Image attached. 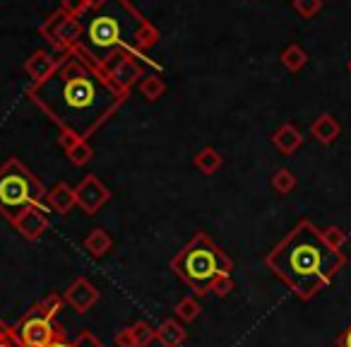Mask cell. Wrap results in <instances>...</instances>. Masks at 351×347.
<instances>
[{
    "label": "cell",
    "instance_id": "f546056e",
    "mask_svg": "<svg viewBox=\"0 0 351 347\" xmlns=\"http://www.w3.org/2000/svg\"><path fill=\"white\" fill-rule=\"evenodd\" d=\"M46 347H75V345L68 340V335H65L63 328H58V333H56V335L51 337V342H49Z\"/></svg>",
    "mask_w": 351,
    "mask_h": 347
},
{
    "label": "cell",
    "instance_id": "8992f818",
    "mask_svg": "<svg viewBox=\"0 0 351 347\" xmlns=\"http://www.w3.org/2000/svg\"><path fill=\"white\" fill-rule=\"evenodd\" d=\"M63 306H65L63 294H56V292H51L44 302L34 304L15 326V335L20 340V345L22 347L49 345L51 337L58 333V326H53V321L63 311Z\"/></svg>",
    "mask_w": 351,
    "mask_h": 347
},
{
    "label": "cell",
    "instance_id": "ffe728a7",
    "mask_svg": "<svg viewBox=\"0 0 351 347\" xmlns=\"http://www.w3.org/2000/svg\"><path fill=\"white\" fill-rule=\"evenodd\" d=\"M140 92H142V97H145V99H149V102H156V99H159L161 94L166 92V82L161 80L159 73H149V75H145V78H142Z\"/></svg>",
    "mask_w": 351,
    "mask_h": 347
},
{
    "label": "cell",
    "instance_id": "277c9868",
    "mask_svg": "<svg viewBox=\"0 0 351 347\" xmlns=\"http://www.w3.org/2000/svg\"><path fill=\"white\" fill-rule=\"evenodd\" d=\"M173 270L195 294H210L221 278H229L234 260L215 244L207 234L197 232L171 260Z\"/></svg>",
    "mask_w": 351,
    "mask_h": 347
},
{
    "label": "cell",
    "instance_id": "d4e9b609",
    "mask_svg": "<svg viewBox=\"0 0 351 347\" xmlns=\"http://www.w3.org/2000/svg\"><path fill=\"white\" fill-rule=\"evenodd\" d=\"M291 5L296 10V15H301L303 20H311L322 10V0H293Z\"/></svg>",
    "mask_w": 351,
    "mask_h": 347
},
{
    "label": "cell",
    "instance_id": "4316f807",
    "mask_svg": "<svg viewBox=\"0 0 351 347\" xmlns=\"http://www.w3.org/2000/svg\"><path fill=\"white\" fill-rule=\"evenodd\" d=\"M0 347H22L15 335V328H10L5 321H0Z\"/></svg>",
    "mask_w": 351,
    "mask_h": 347
},
{
    "label": "cell",
    "instance_id": "30bf717a",
    "mask_svg": "<svg viewBox=\"0 0 351 347\" xmlns=\"http://www.w3.org/2000/svg\"><path fill=\"white\" fill-rule=\"evenodd\" d=\"M63 299H65V304H70L77 313H87L89 309L99 302V289L94 287L87 278H77L65 289Z\"/></svg>",
    "mask_w": 351,
    "mask_h": 347
},
{
    "label": "cell",
    "instance_id": "9a60e30c",
    "mask_svg": "<svg viewBox=\"0 0 351 347\" xmlns=\"http://www.w3.org/2000/svg\"><path fill=\"white\" fill-rule=\"evenodd\" d=\"M272 142L282 155H293V152L303 145V135L293 123H284V126H279L277 131H274Z\"/></svg>",
    "mask_w": 351,
    "mask_h": 347
},
{
    "label": "cell",
    "instance_id": "9c48e42d",
    "mask_svg": "<svg viewBox=\"0 0 351 347\" xmlns=\"http://www.w3.org/2000/svg\"><path fill=\"white\" fill-rule=\"evenodd\" d=\"M108 198H111L108 188L104 186L97 177H92V174L84 177L82 181L77 183V188H75V201H77V205L82 208L84 215H94V212H99V208H101Z\"/></svg>",
    "mask_w": 351,
    "mask_h": 347
},
{
    "label": "cell",
    "instance_id": "83f0119b",
    "mask_svg": "<svg viewBox=\"0 0 351 347\" xmlns=\"http://www.w3.org/2000/svg\"><path fill=\"white\" fill-rule=\"evenodd\" d=\"M75 347H106L101 340H99L94 333H89V331H84V333H80L77 337H75V342H73Z\"/></svg>",
    "mask_w": 351,
    "mask_h": 347
},
{
    "label": "cell",
    "instance_id": "2e32d148",
    "mask_svg": "<svg viewBox=\"0 0 351 347\" xmlns=\"http://www.w3.org/2000/svg\"><path fill=\"white\" fill-rule=\"evenodd\" d=\"M156 340L161 342V347H181L183 340H186V328L173 318H166L156 328Z\"/></svg>",
    "mask_w": 351,
    "mask_h": 347
},
{
    "label": "cell",
    "instance_id": "44dd1931",
    "mask_svg": "<svg viewBox=\"0 0 351 347\" xmlns=\"http://www.w3.org/2000/svg\"><path fill=\"white\" fill-rule=\"evenodd\" d=\"M296 186H298V179H296V174H293L291 169L282 166V169L274 171V177H272V188L279 193V196H289V193H291Z\"/></svg>",
    "mask_w": 351,
    "mask_h": 347
},
{
    "label": "cell",
    "instance_id": "cb8c5ba5",
    "mask_svg": "<svg viewBox=\"0 0 351 347\" xmlns=\"http://www.w3.org/2000/svg\"><path fill=\"white\" fill-rule=\"evenodd\" d=\"M94 157V150L89 147V142L87 140H80L77 145L73 147V150L68 152V159L73 161L75 166H84L89 159Z\"/></svg>",
    "mask_w": 351,
    "mask_h": 347
},
{
    "label": "cell",
    "instance_id": "6da1fadb",
    "mask_svg": "<svg viewBox=\"0 0 351 347\" xmlns=\"http://www.w3.org/2000/svg\"><path fill=\"white\" fill-rule=\"evenodd\" d=\"M27 94L60 131L80 140H89L128 99L80 49L58 54L53 73L32 82Z\"/></svg>",
    "mask_w": 351,
    "mask_h": 347
},
{
    "label": "cell",
    "instance_id": "603a6c76",
    "mask_svg": "<svg viewBox=\"0 0 351 347\" xmlns=\"http://www.w3.org/2000/svg\"><path fill=\"white\" fill-rule=\"evenodd\" d=\"M176 316L181 318L183 323H191L200 316V304L195 302L193 297H183L181 302L176 304Z\"/></svg>",
    "mask_w": 351,
    "mask_h": 347
},
{
    "label": "cell",
    "instance_id": "8fae6325",
    "mask_svg": "<svg viewBox=\"0 0 351 347\" xmlns=\"http://www.w3.org/2000/svg\"><path fill=\"white\" fill-rule=\"evenodd\" d=\"M49 208H29L27 212H22L20 220L15 222V230L20 232L25 239L36 241L46 230H49L51 220H49Z\"/></svg>",
    "mask_w": 351,
    "mask_h": 347
},
{
    "label": "cell",
    "instance_id": "ba28073f",
    "mask_svg": "<svg viewBox=\"0 0 351 347\" xmlns=\"http://www.w3.org/2000/svg\"><path fill=\"white\" fill-rule=\"evenodd\" d=\"M106 75L111 78V82L118 89H123L125 94H130V89L137 82H142L140 78H145V68H142V60H137L135 56H123V58L113 60L106 68Z\"/></svg>",
    "mask_w": 351,
    "mask_h": 347
},
{
    "label": "cell",
    "instance_id": "5bb4252c",
    "mask_svg": "<svg viewBox=\"0 0 351 347\" xmlns=\"http://www.w3.org/2000/svg\"><path fill=\"white\" fill-rule=\"evenodd\" d=\"M311 135L313 140H317L320 145H332L337 137L341 135V123L337 121L332 113H322L311 123Z\"/></svg>",
    "mask_w": 351,
    "mask_h": 347
},
{
    "label": "cell",
    "instance_id": "e0dca14e",
    "mask_svg": "<svg viewBox=\"0 0 351 347\" xmlns=\"http://www.w3.org/2000/svg\"><path fill=\"white\" fill-rule=\"evenodd\" d=\"M111 246H113V239L108 236L106 230H92L87 234V239H84V249H87V254L94 256V258L106 256L108 251H111Z\"/></svg>",
    "mask_w": 351,
    "mask_h": 347
},
{
    "label": "cell",
    "instance_id": "484cf974",
    "mask_svg": "<svg viewBox=\"0 0 351 347\" xmlns=\"http://www.w3.org/2000/svg\"><path fill=\"white\" fill-rule=\"evenodd\" d=\"M322 236H325V241L332 246V249H337V251L344 249V244H346V232L341 230V227L330 225L327 230H322Z\"/></svg>",
    "mask_w": 351,
    "mask_h": 347
},
{
    "label": "cell",
    "instance_id": "836d02e7",
    "mask_svg": "<svg viewBox=\"0 0 351 347\" xmlns=\"http://www.w3.org/2000/svg\"><path fill=\"white\" fill-rule=\"evenodd\" d=\"M346 70H349V73H351V58H349V63H346Z\"/></svg>",
    "mask_w": 351,
    "mask_h": 347
},
{
    "label": "cell",
    "instance_id": "5b68a950",
    "mask_svg": "<svg viewBox=\"0 0 351 347\" xmlns=\"http://www.w3.org/2000/svg\"><path fill=\"white\" fill-rule=\"evenodd\" d=\"M29 208H46V188L17 157H10L0 166V217L15 225Z\"/></svg>",
    "mask_w": 351,
    "mask_h": 347
},
{
    "label": "cell",
    "instance_id": "d6986e66",
    "mask_svg": "<svg viewBox=\"0 0 351 347\" xmlns=\"http://www.w3.org/2000/svg\"><path fill=\"white\" fill-rule=\"evenodd\" d=\"M282 65L287 70H291V73H298V70H303L308 65V54H306V49L303 46H298V44H289L287 49L282 51Z\"/></svg>",
    "mask_w": 351,
    "mask_h": 347
},
{
    "label": "cell",
    "instance_id": "7a4b0ae2",
    "mask_svg": "<svg viewBox=\"0 0 351 347\" xmlns=\"http://www.w3.org/2000/svg\"><path fill=\"white\" fill-rule=\"evenodd\" d=\"M77 17L82 22L77 49L104 73L123 56H135L156 73L161 70L159 63L147 58V51L159 41V30L130 0H87V8Z\"/></svg>",
    "mask_w": 351,
    "mask_h": 347
},
{
    "label": "cell",
    "instance_id": "1f68e13d",
    "mask_svg": "<svg viewBox=\"0 0 351 347\" xmlns=\"http://www.w3.org/2000/svg\"><path fill=\"white\" fill-rule=\"evenodd\" d=\"M335 345L337 347H351V323L335 337Z\"/></svg>",
    "mask_w": 351,
    "mask_h": 347
},
{
    "label": "cell",
    "instance_id": "4dcf8cb0",
    "mask_svg": "<svg viewBox=\"0 0 351 347\" xmlns=\"http://www.w3.org/2000/svg\"><path fill=\"white\" fill-rule=\"evenodd\" d=\"M58 142H60V147H63L65 152H70V150H73V147L80 142V137H75V135H70V133H63V131H60Z\"/></svg>",
    "mask_w": 351,
    "mask_h": 347
},
{
    "label": "cell",
    "instance_id": "d6a6232c",
    "mask_svg": "<svg viewBox=\"0 0 351 347\" xmlns=\"http://www.w3.org/2000/svg\"><path fill=\"white\" fill-rule=\"evenodd\" d=\"M116 345L118 347H135V342H132V335H130V328H125V331H121L116 335Z\"/></svg>",
    "mask_w": 351,
    "mask_h": 347
},
{
    "label": "cell",
    "instance_id": "52a82bcc",
    "mask_svg": "<svg viewBox=\"0 0 351 347\" xmlns=\"http://www.w3.org/2000/svg\"><path fill=\"white\" fill-rule=\"evenodd\" d=\"M41 36L53 49H58V54H65L70 49H77L82 41V22L80 17L70 15L65 8H60L41 25Z\"/></svg>",
    "mask_w": 351,
    "mask_h": 347
},
{
    "label": "cell",
    "instance_id": "f1b7e54d",
    "mask_svg": "<svg viewBox=\"0 0 351 347\" xmlns=\"http://www.w3.org/2000/svg\"><path fill=\"white\" fill-rule=\"evenodd\" d=\"M63 8L70 12V15L77 17L80 12H82L84 8H87V0H63Z\"/></svg>",
    "mask_w": 351,
    "mask_h": 347
},
{
    "label": "cell",
    "instance_id": "3957f363",
    "mask_svg": "<svg viewBox=\"0 0 351 347\" xmlns=\"http://www.w3.org/2000/svg\"><path fill=\"white\" fill-rule=\"evenodd\" d=\"M265 265L272 270L298 299L308 302L327 289L346 265L344 251L332 249L311 220H301L267 256Z\"/></svg>",
    "mask_w": 351,
    "mask_h": 347
},
{
    "label": "cell",
    "instance_id": "7c38bea8",
    "mask_svg": "<svg viewBox=\"0 0 351 347\" xmlns=\"http://www.w3.org/2000/svg\"><path fill=\"white\" fill-rule=\"evenodd\" d=\"M77 205L75 201V188H70L65 181H58L51 191H46V208L58 215H68L73 208Z\"/></svg>",
    "mask_w": 351,
    "mask_h": 347
},
{
    "label": "cell",
    "instance_id": "4fadbf2b",
    "mask_svg": "<svg viewBox=\"0 0 351 347\" xmlns=\"http://www.w3.org/2000/svg\"><path fill=\"white\" fill-rule=\"evenodd\" d=\"M56 65H58V56H51L49 51H36V54H32L27 58L25 73L32 78V82H41V80L53 73Z\"/></svg>",
    "mask_w": 351,
    "mask_h": 347
},
{
    "label": "cell",
    "instance_id": "ac0fdd59",
    "mask_svg": "<svg viewBox=\"0 0 351 347\" xmlns=\"http://www.w3.org/2000/svg\"><path fill=\"white\" fill-rule=\"evenodd\" d=\"M221 164H224V159H221V155L215 150V147H205V150H200L195 155V166L205 174V177L217 174V171L221 169Z\"/></svg>",
    "mask_w": 351,
    "mask_h": 347
},
{
    "label": "cell",
    "instance_id": "7402d4cb",
    "mask_svg": "<svg viewBox=\"0 0 351 347\" xmlns=\"http://www.w3.org/2000/svg\"><path fill=\"white\" fill-rule=\"evenodd\" d=\"M130 335L135 347H147L152 340H156V328H152L147 321H137L135 326H130Z\"/></svg>",
    "mask_w": 351,
    "mask_h": 347
}]
</instances>
